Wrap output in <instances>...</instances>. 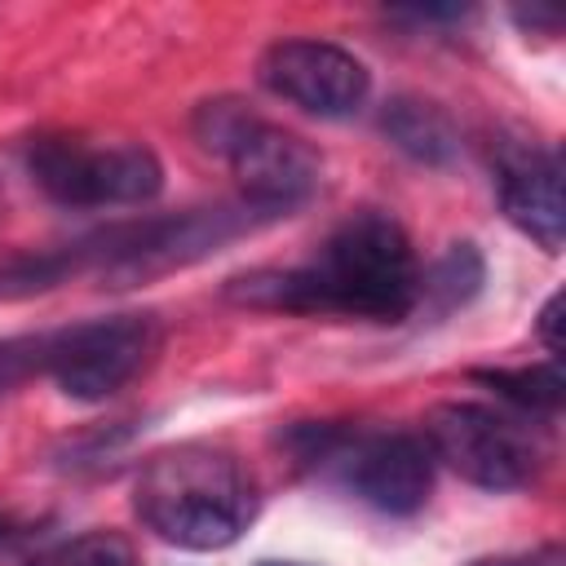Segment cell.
<instances>
[{
    "mask_svg": "<svg viewBox=\"0 0 566 566\" xmlns=\"http://www.w3.org/2000/svg\"><path fill=\"white\" fill-rule=\"evenodd\" d=\"M221 296L239 310L345 323H402L420 305V261L407 230L376 208L345 217L310 261L230 274Z\"/></svg>",
    "mask_w": 566,
    "mask_h": 566,
    "instance_id": "cell-1",
    "label": "cell"
},
{
    "mask_svg": "<svg viewBox=\"0 0 566 566\" xmlns=\"http://www.w3.org/2000/svg\"><path fill=\"white\" fill-rule=\"evenodd\" d=\"M133 509L155 539L186 553H217L252 526L261 491L252 469L230 447L177 442L142 464Z\"/></svg>",
    "mask_w": 566,
    "mask_h": 566,
    "instance_id": "cell-2",
    "label": "cell"
},
{
    "mask_svg": "<svg viewBox=\"0 0 566 566\" xmlns=\"http://www.w3.org/2000/svg\"><path fill=\"white\" fill-rule=\"evenodd\" d=\"M270 221H274L270 212H261L234 195L230 203H212V208L115 221L75 243H62V261H66L71 279L93 274V279H102V287H133V283L186 270Z\"/></svg>",
    "mask_w": 566,
    "mask_h": 566,
    "instance_id": "cell-3",
    "label": "cell"
},
{
    "mask_svg": "<svg viewBox=\"0 0 566 566\" xmlns=\"http://www.w3.org/2000/svg\"><path fill=\"white\" fill-rule=\"evenodd\" d=\"M287 447L301 469L340 482L354 500L385 517H411L433 495V451L407 429H354V424H296Z\"/></svg>",
    "mask_w": 566,
    "mask_h": 566,
    "instance_id": "cell-4",
    "label": "cell"
},
{
    "mask_svg": "<svg viewBox=\"0 0 566 566\" xmlns=\"http://www.w3.org/2000/svg\"><path fill=\"white\" fill-rule=\"evenodd\" d=\"M190 133L208 155L230 164L239 199L270 212L274 221L292 217L323 181V155L305 137L270 124L239 97L199 102L190 115Z\"/></svg>",
    "mask_w": 566,
    "mask_h": 566,
    "instance_id": "cell-5",
    "label": "cell"
},
{
    "mask_svg": "<svg viewBox=\"0 0 566 566\" xmlns=\"http://www.w3.org/2000/svg\"><path fill=\"white\" fill-rule=\"evenodd\" d=\"M27 172L62 208H142L164 190V164L142 142L44 133L27 146Z\"/></svg>",
    "mask_w": 566,
    "mask_h": 566,
    "instance_id": "cell-6",
    "label": "cell"
},
{
    "mask_svg": "<svg viewBox=\"0 0 566 566\" xmlns=\"http://www.w3.org/2000/svg\"><path fill=\"white\" fill-rule=\"evenodd\" d=\"M155 314H111L44 332V376L75 402H106L159 354Z\"/></svg>",
    "mask_w": 566,
    "mask_h": 566,
    "instance_id": "cell-7",
    "label": "cell"
},
{
    "mask_svg": "<svg viewBox=\"0 0 566 566\" xmlns=\"http://www.w3.org/2000/svg\"><path fill=\"white\" fill-rule=\"evenodd\" d=\"M420 438L429 442L433 464H447L482 491H522L539 473V442L526 420L482 402H438L424 416Z\"/></svg>",
    "mask_w": 566,
    "mask_h": 566,
    "instance_id": "cell-8",
    "label": "cell"
},
{
    "mask_svg": "<svg viewBox=\"0 0 566 566\" xmlns=\"http://www.w3.org/2000/svg\"><path fill=\"white\" fill-rule=\"evenodd\" d=\"M256 80L265 93L318 119H349L363 111L371 93V71L363 66V57H354L332 40H310V35L274 40L256 57Z\"/></svg>",
    "mask_w": 566,
    "mask_h": 566,
    "instance_id": "cell-9",
    "label": "cell"
},
{
    "mask_svg": "<svg viewBox=\"0 0 566 566\" xmlns=\"http://www.w3.org/2000/svg\"><path fill=\"white\" fill-rule=\"evenodd\" d=\"M495 190L504 217L539 243L548 256L562 252L566 239V203H562V159L553 146L504 137L495 146Z\"/></svg>",
    "mask_w": 566,
    "mask_h": 566,
    "instance_id": "cell-10",
    "label": "cell"
},
{
    "mask_svg": "<svg viewBox=\"0 0 566 566\" xmlns=\"http://www.w3.org/2000/svg\"><path fill=\"white\" fill-rule=\"evenodd\" d=\"M380 133L389 137L394 150H402L416 164L442 168L460 155V133L451 124V115L424 97H389L380 111Z\"/></svg>",
    "mask_w": 566,
    "mask_h": 566,
    "instance_id": "cell-11",
    "label": "cell"
},
{
    "mask_svg": "<svg viewBox=\"0 0 566 566\" xmlns=\"http://www.w3.org/2000/svg\"><path fill=\"white\" fill-rule=\"evenodd\" d=\"M469 376L486 385L500 402H509L513 416L522 420H553L566 398V376L557 358L535 363V367H473Z\"/></svg>",
    "mask_w": 566,
    "mask_h": 566,
    "instance_id": "cell-12",
    "label": "cell"
},
{
    "mask_svg": "<svg viewBox=\"0 0 566 566\" xmlns=\"http://www.w3.org/2000/svg\"><path fill=\"white\" fill-rule=\"evenodd\" d=\"M482 279H486V261L473 243H447V252L420 270V305L416 310H429V314H451L460 305H469L478 292H482Z\"/></svg>",
    "mask_w": 566,
    "mask_h": 566,
    "instance_id": "cell-13",
    "label": "cell"
},
{
    "mask_svg": "<svg viewBox=\"0 0 566 566\" xmlns=\"http://www.w3.org/2000/svg\"><path fill=\"white\" fill-rule=\"evenodd\" d=\"M27 566H137V553L119 531H84L35 553Z\"/></svg>",
    "mask_w": 566,
    "mask_h": 566,
    "instance_id": "cell-14",
    "label": "cell"
},
{
    "mask_svg": "<svg viewBox=\"0 0 566 566\" xmlns=\"http://www.w3.org/2000/svg\"><path fill=\"white\" fill-rule=\"evenodd\" d=\"M31 376H44V332H22L0 340V398L27 385Z\"/></svg>",
    "mask_w": 566,
    "mask_h": 566,
    "instance_id": "cell-15",
    "label": "cell"
},
{
    "mask_svg": "<svg viewBox=\"0 0 566 566\" xmlns=\"http://www.w3.org/2000/svg\"><path fill=\"white\" fill-rule=\"evenodd\" d=\"M469 566H566V553L557 544H544L535 553H504V557H478Z\"/></svg>",
    "mask_w": 566,
    "mask_h": 566,
    "instance_id": "cell-16",
    "label": "cell"
},
{
    "mask_svg": "<svg viewBox=\"0 0 566 566\" xmlns=\"http://www.w3.org/2000/svg\"><path fill=\"white\" fill-rule=\"evenodd\" d=\"M535 332H539L544 349L557 358V354H562V292H553V296L544 301V310H539V318H535Z\"/></svg>",
    "mask_w": 566,
    "mask_h": 566,
    "instance_id": "cell-17",
    "label": "cell"
},
{
    "mask_svg": "<svg viewBox=\"0 0 566 566\" xmlns=\"http://www.w3.org/2000/svg\"><path fill=\"white\" fill-rule=\"evenodd\" d=\"M261 566H296V562H261Z\"/></svg>",
    "mask_w": 566,
    "mask_h": 566,
    "instance_id": "cell-18",
    "label": "cell"
}]
</instances>
